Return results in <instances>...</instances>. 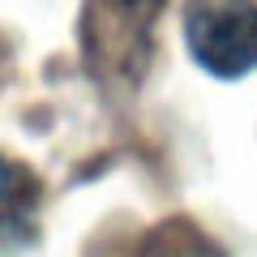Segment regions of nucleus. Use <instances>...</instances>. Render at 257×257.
Instances as JSON below:
<instances>
[{
    "label": "nucleus",
    "mask_w": 257,
    "mask_h": 257,
    "mask_svg": "<svg viewBox=\"0 0 257 257\" xmlns=\"http://www.w3.org/2000/svg\"><path fill=\"white\" fill-rule=\"evenodd\" d=\"M128 257H227L193 219H163L142 236Z\"/></svg>",
    "instance_id": "20e7f679"
},
{
    "label": "nucleus",
    "mask_w": 257,
    "mask_h": 257,
    "mask_svg": "<svg viewBox=\"0 0 257 257\" xmlns=\"http://www.w3.org/2000/svg\"><path fill=\"white\" fill-rule=\"evenodd\" d=\"M163 0H86L82 47L99 82H138L155 52V22Z\"/></svg>",
    "instance_id": "f257e3e1"
},
{
    "label": "nucleus",
    "mask_w": 257,
    "mask_h": 257,
    "mask_svg": "<svg viewBox=\"0 0 257 257\" xmlns=\"http://www.w3.org/2000/svg\"><path fill=\"white\" fill-rule=\"evenodd\" d=\"M189 56L219 82L257 69V0H184Z\"/></svg>",
    "instance_id": "f03ea898"
},
{
    "label": "nucleus",
    "mask_w": 257,
    "mask_h": 257,
    "mask_svg": "<svg viewBox=\"0 0 257 257\" xmlns=\"http://www.w3.org/2000/svg\"><path fill=\"white\" fill-rule=\"evenodd\" d=\"M43 184L26 163L0 155V248H18L35 240V210Z\"/></svg>",
    "instance_id": "7ed1b4c3"
}]
</instances>
